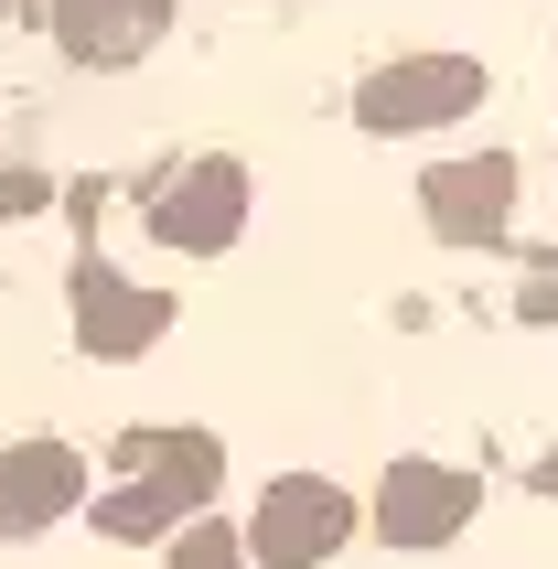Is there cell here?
<instances>
[{
  "mask_svg": "<svg viewBox=\"0 0 558 569\" xmlns=\"http://www.w3.org/2000/svg\"><path fill=\"white\" fill-rule=\"evenodd\" d=\"M76 451H54V441H32V451H0V538H32L43 516H64L76 506Z\"/></svg>",
  "mask_w": 558,
  "mask_h": 569,
  "instance_id": "ba28073f",
  "label": "cell"
},
{
  "mask_svg": "<svg viewBox=\"0 0 558 569\" xmlns=\"http://www.w3.org/2000/svg\"><path fill=\"white\" fill-rule=\"evenodd\" d=\"M462 516H472V483L462 473H430V462H398V473H387V538L430 548V538H451Z\"/></svg>",
  "mask_w": 558,
  "mask_h": 569,
  "instance_id": "9c48e42d",
  "label": "cell"
},
{
  "mask_svg": "<svg viewBox=\"0 0 558 569\" xmlns=\"http://www.w3.org/2000/svg\"><path fill=\"white\" fill-rule=\"evenodd\" d=\"M237 226H248V172H237V161H193L183 183L151 204V237H161V248H183V258L226 248Z\"/></svg>",
  "mask_w": 558,
  "mask_h": 569,
  "instance_id": "3957f363",
  "label": "cell"
},
{
  "mask_svg": "<svg viewBox=\"0 0 558 569\" xmlns=\"http://www.w3.org/2000/svg\"><path fill=\"white\" fill-rule=\"evenodd\" d=\"M472 97H484V64L419 54V64H387V76L355 97V119H366V129H430V119H462Z\"/></svg>",
  "mask_w": 558,
  "mask_h": 569,
  "instance_id": "7a4b0ae2",
  "label": "cell"
},
{
  "mask_svg": "<svg viewBox=\"0 0 558 569\" xmlns=\"http://www.w3.org/2000/svg\"><path fill=\"white\" fill-rule=\"evenodd\" d=\"M248 548H237V527H193L183 548H172V569H237Z\"/></svg>",
  "mask_w": 558,
  "mask_h": 569,
  "instance_id": "8fae6325",
  "label": "cell"
},
{
  "mask_svg": "<svg viewBox=\"0 0 558 569\" xmlns=\"http://www.w3.org/2000/svg\"><path fill=\"white\" fill-rule=\"evenodd\" d=\"M97 527H108V538H129V548H140V538H161L172 516H161L151 495H108V506H97Z\"/></svg>",
  "mask_w": 558,
  "mask_h": 569,
  "instance_id": "30bf717a",
  "label": "cell"
},
{
  "mask_svg": "<svg viewBox=\"0 0 558 569\" xmlns=\"http://www.w3.org/2000/svg\"><path fill=\"white\" fill-rule=\"evenodd\" d=\"M161 22H172V0H54V43L87 64H129L151 54Z\"/></svg>",
  "mask_w": 558,
  "mask_h": 569,
  "instance_id": "52a82bcc",
  "label": "cell"
},
{
  "mask_svg": "<svg viewBox=\"0 0 558 569\" xmlns=\"http://www.w3.org/2000/svg\"><path fill=\"white\" fill-rule=\"evenodd\" d=\"M129 495H151L161 516H183L216 495V441L205 430H129Z\"/></svg>",
  "mask_w": 558,
  "mask_h": 569,
  "instance_id": "8992f818",
  "label": "cell"
},
{
  "mask_svg": "<svg viewBox=\"0 0 558 569\" xmlns=\"http://www.w3.org/2000/svg\"><path fill=\"white\" fill-rule=\"evenodd\" d=\"M419 204H430V226L451 237V248H484V237H505V216H516V161L505 151L440 161L430 183H419Z\"/></svg>",
  "mask_w": 558,
  "mask_h": 569,
  "instance_id": "277c9868",
  "label": "cell"
},
{
  "mask_svg": "<svg viewBox=\"0 0 558 569\" xmlns=\"http://www.w3.org/2000/svg\"><path fill=\"white\" fill-rule=\"evenodd\" d=\"M343 527H355L343 483L290 473V483H269V495H258V527H248L237 548H248V559H269V569H311V559H333V548H343Z\"/></svg>",
  "mask_w": 558,
  "mask_h": 569,
  "instance_id": "6da1fadb",
  "label": "cell"
},
{
  "mask_svg": "<svg viewBox=\"0 0 558 569\" xmlns=\"http://www.w3.org/2000/svg\"><path fill=\"white\" fill-rule=\"evenodd\" d=\"M161 322H172L161 290H129L119 269H97V258L76 269V345H87V355H140Z\"/></svg>",
  "mask_w": 558,
  "mask_h": 569,
  "instance_id": "5b68a950",
  "label": "cell"
}]
</instances>
